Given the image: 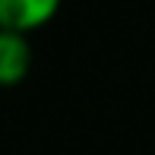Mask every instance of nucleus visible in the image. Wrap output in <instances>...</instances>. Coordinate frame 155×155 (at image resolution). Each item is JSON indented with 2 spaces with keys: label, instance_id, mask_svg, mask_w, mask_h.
<instances>
[{
  "label": "nucleus",
  "instance_id": "obj_2",
  "mask_svg": "<svg viewBox=\"0 0 155 155\" xmlns=\"http://www.w3.org/2000/svg\"><path fill=\"white\" fill-rule=\"evenodd\" d=\"M32 70V45L25 35L0 29V89H13Z\"/></svg>",
  "mask_w": 155,
  "mask_h": 155
},
{
  "label": "nucleus",
  "instance_id": "obj_1",
  "mask_svg": "<svg viewBox=\"0 0 155 155\" xmlns=\"http://www.w3.org/2000/svg\"><path fill=\"white\" fill-rule=\"evenodd\" d=\"M63 0H0V29L29 38L57 16Z\"/></svg>",
  "mask_w": 155,
  "mask_h": 155
}]
</instances>
